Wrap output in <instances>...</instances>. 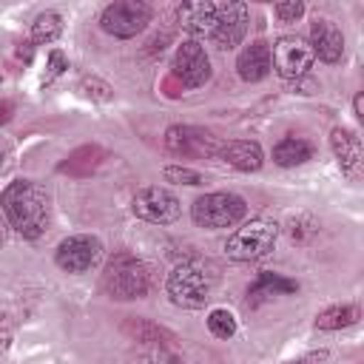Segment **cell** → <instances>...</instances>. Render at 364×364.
I'll return each instance as SVG.
<instances>
[{
    "label": "cell",
    "mask_w": 364,
    "mask_h": 364,
    "mask_svg": "<svg viewBox=\"0 0 364 364\" xmlns=\"http://www.w3.org/2000/svg\"><path fill=\"white\" fill-rule=\"evenodd\" d=\"M324 358H327V350H318V353H307V355H301V358H296L290 364H321Z\"/></svg>",
    "instance_id": "cell-32"
},
{
    "label": "cell",
    "mask_w": 364,
    "mask_h": 364,
    "mask_svg": "<svg viewBox=\"0 0 364 364\" xmlns=\"http://www.w3.org/2000/svg\"><path fill=\"white\" fill-rule=\"evenodd\" d=\"M102 259V242L91 233H77L68 236L57 245L54 250V262L57 267H63L65 273H85L91 270L97 262Z\"/></svg>",
    "instance_id": "cell-11"
},
{
    "label": "cell",
    "mask_w": 364,
    "mask_h": 364,
    "mask_svg": "<svg viewBox=\"0 0 364 364\" xmlns=\"http://www.w3.org/2000/svg\"><path fill=\"white\" fill-rule=\"evenodd\" d=\"M80 88H82V94L91 97L94 102H111V100H114V88H111L105 80H100V77H82Z\"/></svg>",
    "instance_id": "cell-26"
},
{
    "label": "cell",
    "mask_w": 364,
    "mask_h": 364,
    "mask_svg": "<svg viewBox=\"0 0 364 364\" xmlns=\"http://www.w3.org/2000/svg\"><path fill=\"white\" fill-rule=\"evenodd\" d=\"M236 71L245 82H259L270 74V46L264 40H253L236 57Z\"/></svg>",
    "instance_id": "cell-17"
},
{
    "label": "cell",
    "mask_w": 364,
    "mask_h": 364,
    "mask_svg": "<svg viewBox=\"0 0 364 364\" xmlns=\"http://www.w3.org/2000/svg\"><path fill=\"white\" fill-rule=\"evenodd\" d=\"M307 159H313V145L304 136L290 134V136L279 139L273 148V162L282 168H296V165H304Z\"/></svg>",
    "instance_id": "cell-21"
},
{
    "label": "cell",
    "mask_w": 364,
    "mask_h": 364,
    "mask_svg": "<svg viewBox=\"0 0 364 364\" xmlns=\"http://www.w3.org/2000/svg\"><path fill=\"white\" fill-rule=\"evenodd\" d=\"M216 284H219V267L210 259L193 256V259L179 262L168 273L165 290H168V296H171V301L176 307H182V310H202L213 299Z\"/></svg>",
    "instance_id": "cell-2"
},
{
    "label": "cell",
    "mask_w": 364,
    "mask_h": 364,
    "mask_svg": "<svg viewBox=\"0 0 364 364\" xmlns=\"http://www.w3.org/2000/svg\"><path fill=\"white\" fill-rule=\"evenodd\" d=\"M313 51L307 46V40L296 37V34H284L273 43L270 48V68L282 77V80H301L307 77L310 65H313Z\"/></svg>",
    "instance_id": "cell-9"
},
{
    "label": "cell",
    "mask_w": 364,
    "mask_h": 364,
    "mask_svg": "<svg viewBox=\"0 0 364 364\" xmlns=\"http://www.w3.org/2000/svg\"><path fill=\"white\" fill-rule=\"evenodd\" d=\"M171 43V31H162V34H154L151 40H148V54H162V48Z\"/></svg>",
    "instance_id": "cell-31"
},
{
    "label": "cell",
    "mask_w": 364,
    "mask_h": 364,
    "mask_svg": "<svg viewBox=\"0 0 364 364\" xmlns=\"http://www.w3.org/2000/svg\"><path fill=\"white\" fill-rule=\"evenodd\" d=\"M165 148L182 159H213L219 156V136L199 125H171L165 131Z\"/></svg>",
    "instance_id": "cell-8"
},
{
    "label": "cell",
    "mask_w": 364,
    "mask_h": 364,
    "mask_svg": "<svg viewBox=\"0 0 364 364\" xmlns=\"http://www.w3.org/2000/svg\"><path fill=\"white\" fill-rule=\"evenodd\" d=\"M299 284L282 273H273V270H262L256 276V282L247 287V307H259L262 301L273 299V296H290L296 293Z\"/></svg>",
    "instance_id": "cell-19"
},
{
    "label": "cell",
    "mask_w": 364,
    "mask_h": 364,
    "mask_svg": "<svg viewBox=\"0 0 364 364\" xmlns=\"http://www.w3.org/2000/svg\"><path fill=\"white\" fill-rule=\"evenodd\" d=\"M65 68H68V57H65L63 51H57V48H54V51L48 54V63H46V71H43V85H48V82H54V80H57V77H60V74H63Z\"/></svg>",
    "instance_id": "cell-28"
},
{
    "label": "cell",
    "mask_w": 364,
    "mask_h": 364,
    "mask_svg": "<svg viewBox=\"0 0 364 364\" xmlns=\"http://www.w3.org/2000/svg\"><path fill=\"white\" fill-rule=\"evenodd\" d=\"M151 17H154V9L145 0H117L102 9L100 28L111 37L128 40V37H136L151 23Z\"/></svg>",
    "instance_id": "cell-6"
},
{
    "label": "cell",
    "mask_w": 364,
    "mask_h": 364,
    "mask_svg": "<svg viewBox=\"0 0 364 364\" xmlns=\"http://www.w3.org/2000/svg\"><path fill=\"white\" fill-rule=\"evenodd\" d=\"M182 91L185 88H199L210 80V60H208V51L199 40H182L173 51V60H171V74H168Z\"/></svg>",
    "instance_id": "cell-7"
},
{
    "label": "cell",
    "mask_w": 364,
    "mask_h": 364,
    "mask_svg": "<svg viewBox=\"0 0 364 364\" xmlns=\"http://www.w3.org/2000/svg\"><path fill=\"white\" fill-rule=\"evenodd\" d=\"M17 57H20V60H31V43H20Z\"/></svg>",
    "instance_id": "cell-34"
},
{
    "label": "cell",
    "mask_w": 364,
    "mask_h": 364,
    "mask_svg": "<svg viewBox=\"0 0 364 364\" xmlns=\"http://www.w3.org/2000/svg\"><path fill=\"white\" fill-rule=\"evenodd\" d=\"M330 148L338 159V168L347 173V176H355L361 171V139L353 128H333L330 134Z\"/></svg>",
    "instance_id": "cell-16"
},
{
    "label": "cell",
    "mask_w": 364,
    "mask_h": 364,
    "mask_svg": "<svg viewBox=\"0 0 364 364\" xmlns=\"http://www.w3.org/2000/svg\"><path fill=\"white\" fill-rule=\"evenodd\" d=\"M162 173H165V179H168V182H176V185H191V188L205 185V176H202L199 171L188 168V165H168Z\"/></svg>",
    "instance_id": "cell-25"
},
{
    "label": "cell",
    "mask_w": 364,
    "mask_h": 364,
    "mask_svg": "<svg viewBox=\"0 0 364 364\" xmlns=\"http://www.w3.org/2000/svg\"><path fill=\"white\" fill-rule=\"evenodd\" d=\"M353 111H355V117H358V119L364 117V108H361V94H355V100H353Z\"/></svg>",
    "instance_id": "cell-35"
},
{
    "label": "cell",
    "mask_w": 364,
    "mask_h": 364,
    "mask_svg": "<svg viewBox=\"0 0 364 364\" xmlns=\"http://www.w3.org/2000/svg\"><path fill=\"white\" fill-rule=\"evenodd\" d=\"M0 85H3V77H0Z\"/></svg>",
    "instance_id": "cell-37"
},
{
    "label": "cell",
    "mask_w": 364,
    "mask_h": 364,
    "mask_svg": "<svg viewBox=\"0 0 364 364\" xmlns=\"http://www.w3.org/2000/svg\"><path fill=\"white\" fill-rule=\"evenodd\" d=\"M139 364H188V361L179 358V355H173V353L165 350V347H154V350H148V353L139 358Z\"/></svg>",
    "instance_id": "cell-30"
},
{
    "label": "cell",
    "mask_w": 364,
    "mask_h": 364,
    "mask_svg": "<svg viewBox=\"0 0 364 364\" xmlns=\"http://www.w3.org/2000/svg\"><path fill=\"white\" fill-rule=\"evenodd\" d=\"M60 34H63V17L57 11H43V14L34 17V23H31V43L46 46V43H54Z\"/></svg>",
    "instance_id": "cell-23"
},
{
    "label": "cell",
    "mask_w": 364,
    "mask_h": 364,
    "mask_svg": "<svg viewBox=\"0 0 364 364\" xmlns=\"http://www.w3.org/2000/svg\"><path fill=\"white\" fill-rule=\"evenodd\" d=\"M151 284H154V267L128 250L114 253L102 267V290L117 301L145 299Z\"/></svg>",
    "instance_id": "cell-3"
},
{
    "label": "cell",
    "mask_w": 364,
    "mask_h": 364,
    "mask_svg": "<svg viewBox=\"0 0 364 364\" xmlns=\"http://www.w3.org/2000/svg\"><path fill=\"white\" fill-rule=\"evenodd\" d=\"M14 117V102L11 100H0V125L9 122Z\"/></svg>",
    "instance_id": "cell-33"
},
{
    "label": "cell",
    "mask_w": 364,
    "mask_h": 364,
    "mask_svg": "<svg viewBox=\"0 0 364 364\" xmlns=\"http://www.w3.org/2000/svg\"><path fill=\"white\" fill-rule=\"evenodd\" d=\"M310 51L313 57H318L321 63H338L344 54V34L338 31V26L327 17H316L310 26Z\"/></svg>",
    "instance_id": "cell-13"
},
{
    "label": "cell",
    "mask_w": 364,
    "mask_h": 364,
    "mask_svg": "<svg viewBox=\"0 0 364 364\" xmlns=\"http://www.w3.org/2000/svg\"><path fill=\"white\" fill-rule=\"evenodd\" d=\"M247 23H250V9L245 3H219V20H216V28L210 34L213 46L222 51L236 48L245 40Z\"/></svg>",
    "instance_id": "cell-12"
},
{
    "label": "cell",
    "mask_w": 364,
    "mask_h": 364,
    "mask_svg": "<svg viewBox=\"0 0 364 364\" xmlns=\"http://www.w3.org/2000/svg\"><path fill=\"white\" fill-rule=\"evenodd\" d=\"M122 333L131 336V338L139 341V344H148L151 350H154V347L171 350V347L176 344V336H173L168 327H162V324H156V321H151V318H139V316H128V318L122 321Z\"/></svg>",
    "instance_id": "cell-18"
},
{
    "label": "cell",
    "mask_w": 364,
    "mask_h": 364,
    "mask_svg": "<svg viewBox=\"0 0 364 364\" xmlns=\"http://www.w3.org/2000/svg\"><path fill=\"white\" fill-rule=\"evenodd\" d=\"M316 233H318V222L310 219V216H293V219L287 222V236H290L293 242H307V239L316 236Z\"/></svg>",
    "instance_id": "cell-27"
},
{
    "label": "cell",
    "mask_w": 364,
    "mask_h": 364,
    "mask_svg": "<svg viewBox=\"0 0 364 364\" xmlns=\"http://www.w3.org/2000/svg\"><path fill=\"white\" fill-rule=\"evenodd\" d=\"M0 208L9 225L23 239H40L51 222V196L34 179H14L0 193Z\"/></svg>",
    "instance_id": "cell-1"
},
{
    "label": "cell",
    "mask_w": 364,
    "mask_h": 364,
    "mask_svg": "<svg viewBox=\"0 0 364 364\" xmlns=\"http://www.w3.org/2000/svg\"><path fill=\"white\" fill-rule=\"evenodd\" d=\"M247 213V205L239 193L230 191H216V193H205L191 205V216L199 228L205 230H222V228H233L236 222H242Z\"/></svg>",
    "instance_id": "cell-5"
},
{
    "label": "cell",
    "mask_w": 364,
    "mask_h": 364,
    "mask_svg": "<svg viewBox=\"0 0 364 364\" xmlns=\"http://www.w3.org/2000/svg\"><path fill=\"white\" fill-rule=\"evenodd\" d=\"M105 159H108V151H105L102 145L88 142V145L74 148V151L57 165V171L65 173V176H74V179H85V176L97 173V168H100Z\"/></svg>",
    "instance_id": "cell-15"
},
{
    "label": "cell",
    "mask_w": 364,
    "mask_h": 364,
    "mask_svg": "<svg viewBox=\"0 0 364 364\" xmlns=\"http://www.w3.org/2000/svg\"><path fill=\"white\" fill-rule=\"evenodd\" d=\"M276 239H279V225L267 216H256L230 233V239L225 242V253L233 262H256L273 250Z\"/></svg>",
    "instance_id": "cell-4"
},
{
    "label": "cell",
    "mask_w": 364,
    "mask_h": 364,
    "mask_svg": "<svg viewBox=\"0 0 364 364\" xmlns=\"http://www.w3.org/2000/svg\"><path fill=\"white\" fill-rule=\"evenodd\" d=\"M273 14L282 20V23H296L301 14H304V3L301 0H290V3H276L273 6Z\"/></svg>",
    "instance_id": "cell-29"
},
{
    "label": "cell",
    "mask_w": 364,
    "mask_h": 364,
    "mask_svg": "<svg viewBox=\"0 0 364 364\" xmlns=\"http://www.w3.org/2000/svg\"><path fill=\"white\" fill-rule=\"evenodd\" d=\"M6 242V225H3V219H0V245Z\"/></svg>",
    "instance_id": "cell-36"
},
{
    "label": "cell",
    "mask_w": 364,
    "mask_h": 364,
    "mask_svg": "<svg viewBox=\"0 0 364 364\" xmlns=\"http://www.w3.org/2000/svg\"><path fill=\"white\" fill-rule=\"evenodd\" d=\"M358 307L355 304H333L316 316V330H344L358 321Z\"/></svg>",
    "instance_id": "cell-22"
},
{
    "label": "cell",
    "mask_w": 364,
    "mask_h": 364,
    "mask_svg": "<svg viewBox=\"0 0 364 364\" xmlns=\"http://www.w3.org/2000/svg\"><path fill=\"white\" fill-rule=\"evenodd\" d=\"M179 26L193 37H210L219 20V3H182L176 6Z\"/></svg>",
    "instance_id": "cell-14"
},
{
    "label": "cell",
    "mask_w": 364,
    "mask_h": 364,
    "mask_svg": "<svg viewBox=\"0 0 364 364\" xmlns=\"http://www.w3.org/2000/svg\"><path fill=\"white\" fill-rule=\"evenodd\" d=\"M219 156H222L230 168L245 171V173L259 171L262 162H264L262 145H259V142H250V139H233V142H225V145L219 148Z\"/></svg>",
    "instance_id": "cell-20"
},
{
    "label": "cell",
    "mask_w": 364,
    "mask_h": 364,
    "mask_svg": "<svg viewBox=\"0 0 364 364\" xmlns=\"http://www.w3.org/2000/svg\"><path fill=\"white\" fill-rule=\"evenodd\" d=\"M208 330H210V336L228 341V338L236 336V316L230 310H225V307H213L208 313Z\"/></svg>",
    "instance_id": "cell-24"
},
{
    "label": "cell",
    "mask_w": 364,
    "mask_h": 364,
    "mask_svg": "<svg viewBox=\"0 0 364 364\" xmlns=\"http://www.w3.org/2000/svg\"><path fill=\"white\" fill-rule=\"evenodd\" d=\"M131 210L151 222V225H171L179 219L182 213V205L176 199V193H171L168 188H159V185H148V188H139L131 199Z\"/></svg>",
    "instance_id": "cell-10"
}]
</instances>
